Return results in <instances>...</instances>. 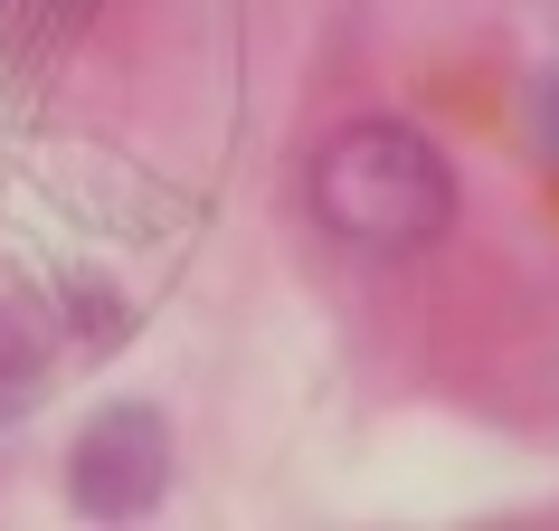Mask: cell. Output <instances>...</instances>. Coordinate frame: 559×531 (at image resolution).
Wrapping results in <instances>:
<instances>
[{
	"mask_svg": "<svg viewBox=\"0 0 559 531\" xmlns=\"http://www.w3.org/2000/svg\"><path fill=\"white\" fill-rule=\"evenodd\" d=\"M531 143H540V162L559 172V67L531 86Z\"/></svg>",
	"mask_w": 559,
	"mask_h": 531,
	"instance_id": "obj_4",
	"label": "cell"
},
{
	"mask_svg": "<svg viewBox=\"0 0 559 531\" xmlns=\"http://www.w3.org/2000/svg\"><path fill=\"white\" fill-rule=\"evenodd\" d=\"M313 219L323 237H342L352 257H417L455 228V162H445L417 123L399 115H360L313 152Z\"/></svg>",
	"mask_w": 559,
	"mask_h": 531,
	"instance_id": "obj_1",
	"label": "cell"
},
{
	"mask_svg": "<svg viewBox=\"0 0 559 531\" xmlns=\"http://www.w3.org/2000/svg\"><path fill=\"white\" fill-rule=\"evenodd\" d=\"M29 389H38V352H29V342H20V332H0V417L20 409Z\"/></svg>",
	"mask_w": 559,
	"mask_h": 531,
	"instance_id": "obj_3",
	"label": "cell"
},
{
	"mask_svg": "<svg viewBox=\"0 0 559 531\" xmlns=\"http://www.w3.org/2000/svg\"><path fill=\"white\" fill-rule=\"evenodd\" d=\"M162 494H171V427H162V409L123 399V409H105V417L76 427V446H67V503H76V512L133 522V512H152Z\"/></svg>",
	"mask_w": 559,
	"mask_h": 531,
	"instance_id": "obj_2",
	"label": "cell"
},
{
	"mask_svg": "<svg viewBox=\"0 0 559 531\" xmlns=\"http://www.w3.org/2000/svg\"><path fill=\"white\" fill-rule=\"evenodd\" d=\"M10 10H20V30H29V20H38V30H76L95 0H10Z\"/></svg>",
	"mask_w": 559,
	"mask_h": 531,
	"instance_id": "obj_5",
	"label": "cell"
}]
</instances>
